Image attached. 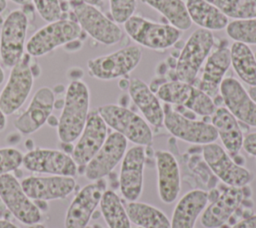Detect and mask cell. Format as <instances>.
<instances>
[{"label":"cell","mask_w":256,"mask_h":228,"mask_svg":"<svg viewBox=\"0 0 256 228\" xmlns=\"http://www.w3.org/2000/svg\"><path fill=\"white\" fill-rule=\"evenodd\" d=\"M90 93L85 82L72 80L65 93L64 105L57 126L59 140L72 143L80 136L89 114Z\"/></svg>","instance_id":"obj_1"},{"label":"cell","mask_w":256,"mask_h":228,"mask_svg":"<svg viewBox=\"0 0 256 228\" xmlns=\"http://www.w3.org/2000/svg\"><path fill=\"white\" fill-rule=\"evenodd\" d=\"M40 69L32 63V57L24 53L22 58L11 67L8 80L0 93V108L5 115L15 113L27 100L34 78L38 77Z\"/></svg>","instance_id":"obj_2"},{"label":"cell","mask_w":256,"mask_h":228,"mask_svg":"<svg viewBox=\"0 0 256 228\" xmlns=\"http://www.w3.org/2000/svg\"><path fill=\"white\" fill-rule=\"evenodd\" d=\"M70 14L79 24L82 31L97 42L104 45L118 43L122 36V30L118 24L104 15L96 6L85 3L82 0L69 1Z\"/></svg>","instance_id":"obj_3"},{"label":"cell","mask_w":256,"mask_h":228,"mask_svg":"<svg viewBox=\"0 0 256 228\" xmlns=\"http://www.w3.org/2000/svg\"><path fill=\"white\" fill-rule=\"evenodd\" d=\"M82 32L79 24L72 18H62L49 22L27 40L26 53L31 57L44 56L57 47L77 41Z\"/></svg>","instance_id":"obj_4"},{"label":"cell","mask_w":256,"mask_h":228,"mask_svg":"<svg viewBox=\"0 0 256 228\" xmlns=\"http://www.w3.org/2000/svg\"><path fill=\"white\" fill-rule=\"evenodd\" d=\"M97 111L107 126L135 145L147 146L152 143L153 133L147 121L130 109L106 104L98 107Z\"/></svg>","instance_id":"obj_5"},{"label":"cell","mask_w":256,"mask_h":228,"mask_svg":"<svg viewBox=\"0 0 256 228\" xmlns=\"http://www.w3.org/2000/svg\"><path fill=\"white\" fill-rule=\"evenodd\" d=\"M213 44L214 37L211 31L202 28L195 30L189 36L178 56L175 67L176 80L193 84Z\"/></svg>","instance_id":"obj_6"},{"label":"cell","mask_w":256,"mask_h":228,"mask_svg":"<svg viewBox=\"0 0 256 228\" xmlns=\"http://www.w3.org/2000/svg\"><path fill=\"white\" fill-rule=\"evenodd\" d=\"M128 36L143 47L163 50L173 46L181 37L182 31L170 24H161L132 15L124 23Z\"/></svg>","instance_id":"obj_7"},{"label":"cell","mask_w":256,"mask_h":228,"mask_svg":"<svg viewBox=\"0 0 256 228\" xmlns=\"http://www.w3.org/2000/svg\"><path fill=\"white\" fill-rule=\"evenodd\" d=\"M28 16L22 9L12 10L4 19L0 30V59L7 67H13L24 55Z\"/></svg>","instance_id":"obj_8"},{"label":"cell","mask_w":256,"mask_h":228,"mask_svg":"<svg viewBox=\"0 0 256 228\" xmlns=\"http://www.w3.org/2000/svg\"><path fill=\"white\" fill-rule=\"evenodd\" d=\"M142 58L137 46H127L110 54L92 58L87 62L88 73L99 80H113L133 71Z\"/></svg>","instance_id":"obj_9"},{"label":"cell","mask_w":256,"mask_h":228,"mask_svg":"<svg viewBox=\"0 0 256 228\" xmlns=\"http://www.w3.org/2000/svg\"><path fill=\"white\" fill-rule=\"evenodd\" d=\"M163 109V125L174 137L188 143L199 145L213 143L217 140L218 135L212 124L186 117L170 108L168 104Z\"/></svg>","instance_id":"obj_10"},{"label":"cell","mask_w":256,"mask_h":228,"mask_svg":"<svg viewBox=\"0 0 256 228\" xmlns=\"http://www.w3.org/2000/svg\"><path fill=\"white\" fill-rule=\"evenodd\" d=\"M202 156L212 172L228 186L244 187L253 179V174L233 161L228 152L217 143L203 145Z\"/></svg>","instance_id":"obj_11"},{"label":"cell","mask_w":256,"mask_h":228,"mask_svg":"<svg viewBox=\"0 0 256 228\" xmlns=\"http://www.w3.org/2000/svg\"><path fill=\"white\" fill-rule=\"evenodd\" d=\"M0 200L9 212L21 223L33 225L39 223L41 212L24 192L18 179L11 173L0 176Z\"/></svg>","instance_id":"obj_12"},{"label":"cell","mask_w":256,"mask_h":228,"mask_svg":"<svg viewBox=\"0 0 256 228\" xmlns=\"http://www.w3.org/2000/svg\"><path fill=\"white\" fill-rule=\"evenodd\" d=\"M22 165L35 173L69 177L77 174V164L71 155L54 149L34 148L23 155Z\"/></svg>","instance_id":"obj_13"},{"label":"cell","mask_w":256,"mask_h":228,"mask_svg":"<svg viewBox=\"0 0 256 228\" xmlns=\"http://www.w3.org/2000/svg\"><path fill=\"white\" fill-rule=\"evenodd\" d=\"M107 183L98 179L84 186L74 197L65 216V228H85L99 205Z\"/></svg>","instance_id":"obj_14"},{"label":"cell","mask_w":256,"mask_h":228,"mask_svg":"<svg viewBox=\"0 0 256 228\" xmlns=\"http://www.w3.org/2000/svg\"><path fill=\"white\" fill-rule=\"evenodd\" d=\"M127 148V139L117 132L110 133L98 152L86 164L85 177L96 181L109 175L123 159Z\"/></svg>","instance_id":"obj_15"},{"label":"cell","mask_w":256,"mask_h":228,"mask_svg":"<svg viewBox=\"0 0 256 228\" xmlns=\"http://www.w3.org/2000/svg\"><path fill=\"white\" fill-rule=\"evenodd\" d=\"M107 136V125L97 109L89 111L86 124L71 154L75 163L86 165L101 148Z\"/></svg>","instance_id":"obj_16"},{"label":"cell","mask_w":256,"mask_h":228,"mask_svg":"<svg viewBox=\"0 0 256 228\" xmlns=\"http://www.w3.org/2000/svg\"><path fill=\"white\" fill-rule=\"evenodd\" d=\"M145 148L135 145L126 151L120 168L119 187L127 201H137L143 191Z\"/></svg>","instance_id":"obj_17"},{"label":"cell","mask_w":256,"mask_h":228,"mask_svg":"<svg viewBox=\"0 0 256 228\" xmlns=\"http://www.w3.org/2000/svg\"><path fill=\"white\" fill-rule=\"evenodd\" d=\"M219 92L225 108L236 119L256 127V103L237 79L224 78L220 84Z\"/></svg>","instance_id":"obj_18"},{"label":"cell","mask_w":256,"mask_h":228,"mask_svg":"<svg viewBox=\"0 0 256 228\" xmlns=\"http://www.w3.org/2000/svg\"><path fill=\"white\" fill-rule=\"evenodd\" d=\"M55 102L54 91L49 87L39 88L26 110L16 118L14 126L21 134H32L40 129L52 114Z\"/></svg>","instance_id":"obj_19"},{"label":"cell","mask_w":256,"mask_h":228,"mask_svg":"<svg viewBox=\"0 0 256 228\" xmlns=\"http://www.w3.org/2000/svg\"><path fill=\"white\" fill-rule=\"evenodd\" d=\"M20 184L30 199L45 201L64 199L76 187L73 177L56 175L47 177L29 176L24 178Z\"/></svg>","instance_id":"obj_20"},{"label":"cell","mask_w":256,"mask_h":228,"mask_svg":"<svg viewBox=\"0 0 256 228\" xmlns=\"http://www.w3.org/2000/svg\"><path fill=\"white\" fill-rule=\"evenodd\" d=\"M244 187L226 188L220 195L207 206L200 217V222L205 228H219L224 225L235 213L245 197Z\"/></svg>","instance_id":"obj_21"},{"label":"cell","mask_w":256,"mask_h":228,"mask_svg":"<svg viewBox=\"0 0 256 228\" xmlns=\"http://www.w3.org/2000/svg\"><path fill=\"white\" fill-rule=\"evenodd\" d=\"M155 158L159 198L166 204L173 203L181 190L178 162L172 153L164 150L156 151Z\"/></svg>","instance_id":"obj_22"},{"label":"cell","mask_w":256,"mask_h":228,"mask_svg":"<svg viewBox=\"0 0 256 228\" xmlns=\"http://www.w3.org/2000/svg\"><path fill=\"white\" fill-rule=\"evenodd\" d=\"M128 93L147 123L156 128L163 126L164 109L157 95L144 81L138 78L129 80Z\"/></svg>","instance_id":"obj_23"},{"label":"cell","mask_w":256,"mask_h":228,"mask_svg":"<svg viewBox=\"0 0 256 228\" xmlns=\"http://www.w3.org/2000/svg\"><path fill=\"white\" fill-rule=\"evenodd\" d=\"M230 66V49L219 47L212 54L208 55L198 88L212 98L217 96L220 84Z\"/></svg>","instance_id":"obj_24"},{"label":"cell","mask_w":256,"mask_h":228,"mask_svg":"<svg viewBox=\"0 0 256 228\" xmlns=\"http://www.w3.org/2000/svg\"><path fill=\"white\" fill-rule=\"evenodd\" d=\"M208 201V193L204 190L195 189L184 194L174 208L171 228H194Z\"/></svg>","instance_id":"obj_25"},{"label":"cell","mask_w":256,"mask_h":228,"mask_svg":"<svg viewBox=\"0 0 256 228\" xmlns=\"http://www.w3.org/2000/svg\"><path fill=\"white\" fill-rule=\"evenodd\" d=\"M211 124L229 155L236 156L243 146V133L237 119L225 107L216 108L211 115Z\"/></svg>","instance_id":"obj_26"},{"label":"cell","mask_w":256,"mask_h":228,"mask_svg":"<svg viewBox=\"0 0 256 228\" xmlns=\"http://www.w3.org/2000/svg\"><path fill=\"white\" fill-rule=\"evenodd\" d=\"M186 7L192 23L209 31L225 29L229 23L220 9L207 0H187Z\"/></svg>","instance_id":"obj_27"},{"label":"cell","mask_w":256,"mask_h":228,"mask_svg":"<svg viewBox=\"0 0 256 228\" xmlns=\"http://www.w3.org/2000/svg\"><path fill=\"white\" fill-rule=\"evenodd\" d=\"M125 208L130 222L141 228H171V222L164 212L152 205L128 201Z\"/></svg>","instance_id":"obj_28"},{"label":"cell","mask_w":256,"mask_h":228,"mask_svg":"<svg viewBox=\"0 0 256 228\" xmlns=\"http://www.w3.org/2000/svg\"><path fill=\"white\" fill-rule=\"evenodd\" d=\"M231 65L238 77L250 86H256V58L250 47L241 42L232 44L230 48Z\"/></svg>","instance_id":"obj_29"},{"label":"cell","mask_w":256,"mask_h":228,"mask_svg":"<svg viewBox=\"0 0 256 228\" xmlns=\"http://www.w3.org/2000/svg\"><path fill=\"white\" fill-rule=\"evenodd\" d=\"M141 2L161 13L170 25L180 31L188 30L192 25L183 0H141Z\"/></svg>","instance_id":"obj_30"},{"label":"cell","mask_w":256,"mask_h":228,"mask_svg":"<svg viewBox=\"0 0 256 228\" xmlns=\"http://www.w3.org/2000/svg\"><path fill=\"white\" fill-rule=\"evenodd\" d=\"M99 205L101 214L109 228H131L126 208L114 191L105 190Z\"/></svg>","instance_id":"obj_31"},{"label":"cell","mask_w":256,"mask_h":228,"mask_svg":"<svg viewBox=\"0 0 256 228\" xmlns=\"http://www.w3.org/2000/svg\"><path fill=\"white\" fill-rule=\"evenodd\" d=\"M197 87L179 80L162 83L156 90L157 97L167 104L189 108Z\"/></svg>","instance_id":"obj_32"},{"label":"cell","mask_w":256,"mask_h":228,"mask_svg":"<svg viewBox=\"0 0 256 228\" xmlns=\"http://www.w3.org/2000/svg\"><path fill=\"white\" fill-rule=\"evenodd\" d=\"M228 18L245 20L256 17V0H212Z\"/></svg>","instance_id":"obj_33"},{"label":"cell","mask_w":256,"mask_h":228,"mask_svg":"<svg viewBox=\"0 0 256 228\" xmlns=\"http://www.w3.org/2000/svg\"><path fill=\"white\" fill-rule=\"evenodd\" d=\"M228 36L236 42L256 44V17L245 20H234L226 27Z\"/></svg>","instance_id":"obj_34"},{"label":"cell","mask_w":256,"mask_h":228,"mask_svg":"<svg viewBox=\"0 0 256 228\" xmlns=\"http://www.w3.org/2000/svg\"><path fill=\"white\" fill-rule=\"evenodd\" d=\"M32 3L37 13L47 23L63 18V9L60 0H32Z\"/></svg>","instance_id":"obj_35"},{"label":"cell","mask_w":256,"mask_h":228,"mask_svg":"<svg viewBox=\"0 0 256 228\" xmlns=\"http://www.w3.org/2000/svg\"><path fill=\"white\" fill-rule=\"evenodd\" d=\"M23 154L16 148L7 147L0 149V176L10 173L22 165Z\"/></svg>","instance_id":"obj_36"},{"label":"cell","mask_w":256,"mask_h":228,"mask_svg":"<svg viewBox=\"0 0 256 228\" xmlns=\"http://www.w3.org/2000/svg\"><path fill=\"white\" fill-rule=\"evenodd\" d=\"M110 12L116 23H124L135 12L136 0H109Z\"/></svg>","instance_id":"obj_37"},{"label":"cell","mask_w":256,"mask_h":228,"mask_svg":"<svg viewBox=\"0 0 256 228\" xmlns=\"http://www.w3.org/2000/svg\"><path fill=\"white\" fill-rule=\"evenodd\" d=\"M242 148L249 155L256 157V132L249 133L244 137Z\"/></svg>","instance_id":"obj_38"},{"label":"cell","mask_w":256,"mask_h":228,"mask_svg":"<svg viewBox=\"0 0 256 228\" xmlns=\"http://www.w3.org/2000/svg\"><path fill=\"white\" fill-rule=\"evenodd\" d=\"M231 228H256V215L249 216L234 224Z\"/></svg>","instance_id":"obj_39"},{"label":"cell","mask_w":256,"mask_h":228,"mask_svg":"<svg viewBox=\"0 0 256 228\" xmlns=\"http://www.w3.org/2000/svg\"><path fill=\"white\" fill-rule=\"evenodd\" d=\"M20 140H21V133L20 132H18V133H11L6 138L7 143H9L10 145L18 144L20 142Z\"/></svg>","instance_id":"obj_40"},{"label":"cell","mask_w":256,"mask_h":228,"mask_svg":"<svg viewBox=\"0 0 256 228\" xmlns=\"http://www.w3.org/2000/svg\"><path fill=\"white\" fill-rule=\"evenodd\" d=\"M34 204L40 210V212H45L49 208L47 201H45V200H34Z\"/></svg>","instance_id":"obj_41"},{"label":"cell","mask_w":256,"mask_h":228,"mask_svg":"<svg viewBox=\"0 0 256 228\" xmlns=\"http://www.w3.org/2000/svg\"><path fill=\"white\" fill-rule=\"evenodd\" d=\"M61 146L63 147V152L71 155L72 152H73V148L74 146L72 145V143H64V142H61Z\"/></svg>","instance_id":"obj_42"},{"label":"cell","mask_w":256,"mask_h":228,"mask_svg":"<svg viewBox=\"0 0 256 228\" xmlns=\"http://www.w3.org/2000/svg\"><path fill=\"white\" fill-rule=\"evenodd\" d=\"M7 124V120H6V115L4 114V112L1 110L0 108V131L4 130Z\"/></svg>","instance_id":"obj_43"},{"label":"cell","mask_w":256,"mask_h":228,"mask_svg":"<svg viewBox=\"0 0 256 228\" xmlns=\"http://www.w3.org/2000/svg\"><path fill=\"white\" fill-rule=\"evenodd\" d=\"M0 228H18V227L8 220L0 219Z\"/></svg>","instance_id":"obj_44"},{"label":"cell","mask_w":256,"mask_h":228,"mask_svg":"<svg viewBox=\"0 0 256 228\" xmlns=\"http://www.w3.org/2000/svg\"><path fill=\"white\" fill-rule=\"evenodd\" d=\"M58 122H59V119H57L54 115H50L49 117H48V119H47V123H48V125L49 126H51V127H57L58 126Z\"/></svg>","instance_id":"obj_45"},{"label":"cell","mask_w":256,"mask_h":228,"mask_svg":"<svg viewBox=\"0 0 256 228\" xmlns=\"http://www.w3.org/2000/svg\"><path fill=\"white\" fill-rule=\"evenodd\" d=\"M247 92L249 93L250 97H251V98L255 101V103H256V86H250V87L248 88Z\"/></svg>","instance_id":"obj_46"},{"label":"cell","mask_w":256,"mask_h":228,"mask_svg":"<svg viewBox=\"0 0 256 228\" xmlns=\"http://www.w3.org/2000/svg\"><path fill=\"white\" fill-rule=\"evenodd\" d=\"M82 1H84L85 3H88V4H90V5H93V6H101L102 5V2H103V0H82Z\"/></svg>","instance_id":"obj_47"},{"label":"cell","mask_w":256,"mask_h":228,"mask_svg":"<svg viewBox=\"0 0 256 228\" xmlns=\"http://www.w3.org/2000/svg\"><path fill=\"white\" fill-rule=\"evenodd\" d=\"M10 1H12V2H14V3L18 4V5H22V6L29 5L32 2V0H10Z\"/></svg>","instance_id":"obj_48"},{"label":"cell","mask_w":256,"mask_h":228,"mask_svg":"<svg viewBox=\"0 0 256 228\" xmlns=\"http://www.w3.org/2000/svg\"><path fill=\"white\" fill-rule=\"evenodd\" d=\"M25 147L30 151V150H33L34 149V143L31 139H27L25 141Z\"/></svg>","instance_id":"obj_49"},{"label":"cell","mask_w":256,"mask_h":228,"mask_svg":"<svg viewBox=\"0 0 256 228\" xmlns=\"http://www.w3.org/2000/svg\"><path fill=\"white\" fill-rule=\"evenodd\" d=\"M63 105H64V99H58V100H55L54 102V107H56L57 109L63 108Z\"/></svg>","instance_id":"obj_50"},{"label":"cell","mask_w":256,"mask_h":228,"mask_svg":"<svg viewBox=\"0 0 256 228\" xmlns=\"http://www.w3.org/2000/svg\"><path fill=\"white\" fill-rule=\"evenodd\" d=\"M7 7V0H0V14L6 9Z\"/></svg>","instance_id":"obj_51"},{"label":"cell","mask_w":256,"mask_h":228,"mask_svg":"<svg viewBox=\"0 0 256 228\" xmlns=\"http://www.w3.org/2000/svg\"><path fill=\"white\" fill-rule=\"evenodd\" d=\"M17 179H20V178H22V175H23V172H22V170H20L19 168H17V169H15L14 170V174H13Z\"/></svg>","instance_id":"obj_52"},{"label":"cell","mask_w":256,"mask_h":228,"mask_svg":"<svg viewBox=\"0 0 256 228\" xmlns=\"http://www.w3.org/2000/svg\"><path fill=\"white\" fill-rule=\"evenodd\" d=\"M4 79H5V73H4L3 68H2V67H1V65H0V84H2V83H3Z\"/></svg>","instance_id":"obj_53"},{"label":"cell","mask_w":256,"mask_h":228,"mask_svg":"<svg viewBox=\"0 0 256 228\" xmlns=\"http://www.w3.org/2000/svg\"><path fill=\"white\" fill-rule=\"evenodd\" d=\"M28 228H46L44 225H42V224H39V223H37V224H33V225H29V227Z\"/></svg>","instance_id":"obj_54"},{"label":"cell","mask_w":256,"mask_h":228,"mask_svg":"<svg viewBox=\"0 0 256 228\" xmlns=\"http://www.w3.org/2000/svg\"><path fill=\"white\" fill-rule=\"evenodd\" d=\"M93 228H102V227H101L100 225H94V226H93Z\"/></svg>","instance_id":"obj_55"},{"label":"cell","mask_w":256,"mask_h":228,"mask_svg":"<svg viewBox=\"0 0 256 228\" xmlns=\"http://www.w3.org/2000/svg\"><path fill=\"white\" fill-rule=\"evenodd\" d=\"M254 55H255V58H256V52H255V53H254Z\"/></svg>","instance_id":"obj_56"},{"label":"cell","mask_w":256,"mask_h":228,"mask_svg":"<svg viewBox=\"0 0 256 228\" xmlns=\"http://www.w3.org/2000/svg\"><path fill=\"white\" fill-rule=\"evenodd\" d=\"M65 1H68V2H69V1H71V0H65Z\"/></svg>","instance_id":"obj_57"}]
</instances>
